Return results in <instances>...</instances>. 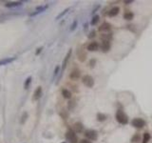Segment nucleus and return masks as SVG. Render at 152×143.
I'll list each match as a JSON object with an SVG mask.
<instances>
[{"mask_svg":"<svg viewBox=\"0 0 152 143\" xmlns=\"http://www.w3.org/2000/svg\"><path fill=\"white\" fill-rule=\"evenodd\" d=\"M115 117H116V120L123 125H125L128 123V117L127 115L122 111V110H118L116 112V114H115Z\"/></svg>","mask_w":152,"mask_h":143,"instance_id":"nucleus-1","label":"nucleus"},{"mask_svg":"<svg viewBox=\"0 0 152 143\" xmlns=\"http://www.w3.org/2000/svg\"><path fill=\"white\" fill-rule=\"evenodd\" d=\"M82 82L85 86H87L89 88H92L94 86V79L92 76L89 75H86L82 77Z\"/></svg>","mask_w":152,"mask_h":143,"instance_id":"nucleus-2","label":"nucleus"},{"mask_svg":"<svg viewBox=\"0 0 152 143\" xmlns=\"http://www.w3.org/2000/svg\"><path fill=\"white\" fill-rule=\"evenodd\" d=\"M66 138H67V140L69 143L78 142V138H77L76 134L73 131H71V130H69V131L67 132V134H66Z\"/></svg>","mask_w":152,"mask_h":143,"instance_id":"nucleus-3","label":"nucleus"},{"mask_svg":"<svg viewBox=\"0 0 152 143\" xmlns=\"http://www.w3.org/2000/svg\"><path fill=\"white\" fill-rule=\"evenodd\" d=\"M131 124H132L133 127L138 128V129H142V128H144L145 126V121L143 118L136 117V118H133L131 120Z\"/></svg>","mask_w":152,"mask_h":143,"instance_id":"nucleus-4","label":"nucleus"},{"mask_svg":"<svg viewBox=\"0 0 152 143\" xmlns=\"http://www.w3.org/2000/svg\"><path fill=\"white\" fill-rule=\"evenodd\" d=\"M84 135H85V136H86L88 139L92 140V141H95V140L98 138V134H97V132L94 131V130H87Z\"/></svg>","mask_w":152,"mask_h":143,"instance_id":"nucleus-5","label":"nucleus"},{"mask_svg":"<svg viewBox=\"0 0 152 143\" xmlns=\"http://www.w3.org/2000/svg\"><path fill=\"white\" fill-rule=\"evenodd\" d=\"M77 58L80 62H85L87 59V53L83 48L77 49Z\"/></svg>","mask_w":152,"mask_h":143,"instance_id":"nucleus-6","label":"nucleus"},{"mask_svg":"<svg viewBox=\"0 0 152 143\" xmlns=\"http://www.w3.org/2000/svg\"><path fill=\"white\" fill-rule=\"evenodd\" d=\"M71 53H72V50H71V49H69V52L67 53V54H66V56H65L64 60H63V64H62V71H64V70L66 69V67H67V65H68V62H69V58H70V56H71Z\"/></svg>","mask_w":152,"mask_h":143,"instance_id":"nucleus-7","label":"nucleus"},{"mask_svg":"<svg viewBox=\"0 0 152 143\" xmlns=\"http://www.w3.org/2000/svg\"><path fill=\"white\" fill-rule=\"evenodd\" d=\"M99 48H100V45H99V43L98 42H95V41H93V42H90L89 45H88V51H90V52H96V51H98L99 50Z\"/></svg>","mask_w":152,"mask_h":143,"instance_id":"nucleus-8","label":"nucleus"},{"mask_svg":"<svg viewBox=\"0 0 152 143\" xmlns=\"http://www.w3.org/2000/svg\"><path fill=\"white\" fill-rule=\"evenodd\" d=\"M48 8V5H44V6H39V7H37L36 9H35V12L34 13H32V14H30V16H35L37 15H39V14H41V13H43V12H45L46 10Z\"/></svg>","mask_w":152,"mask_h":143,"instance_id":"nucleus-9","label":"nucleus"},{"mask_svg":"<svg viewBox=\"0 0 152 143\" xmlns=\"http://www.w3.org/2000/svg\"><path fill=\"white\" fill-rule=\"evenodd\" d=\"M120 12V8L119 7H113L112 9H110L108 12H107V15L109 17H114L116 16Z\"/></svg>","mask_w":152,"mask_h":143,"instance_id":"nucleus-10","label":"nucleus"},{"mask_svg":"<svg viewBox=\"0 0 152 143\" xmlns=\"http://www.w3.org/2000/svg\"><path fill=\"white\" fill-rule=\"evenodd\" d=\"M111 30V24L107 23V22H104L100 27H99V31L100 32H108Z\"/></svg>","mask_w":152,"mask_h":143,"instance_id":"nucleus-11","label":"nucleus"},{"mask_svg":"<svg viewBox=\"0 0 152 143\" xmlns=\"http://www.w3.org/2000/svg\"><path fill=\"white\" fill-rule=\"evenodd\" d=\"M42 95V87L39 86L36 88V90L33 93V100H38Z\"/></svg>","mask_w":152,"mask_h":143,"instance_id":"nucleus-12","label":"nucleus"},{"mask_svg":"<svg viewBox=\"0 0 152 143\" xmlns=\"http://www.w3.org/2000/svg\"><path fill=\"white\" fill-rule=\"evenodd\" d=\"M16 57H7V58H4L2 60H0V66H5V65H8V64L14 62Z\"/></svg>","mask_w":152,"mask_h":143,"instance_id":"nucleus-13","label":"nucleus"},{"mask_svg":"<svg viewBox=\"0 0 152 143\" xmlns=\"http://www.w3.org/2000/svg\"><path fill=\"white\" fill-rule=\"evenodd\" d=\"M81 76V74H80V71L79 70H73L70 74H69V78L70 79H78L79 77Z\"/></svg>","mask_w":152,"mask_h":143,"instance_id":"nucleus-14","label":"nucleus"},{"mask_svg":"<svg viewBox=\"0 0 152 143\" xmlns=\"http://www.w3.org/2000/svg\"><path fill=\"white\" fill-rule=\"evenodd\" d=\"M100 47H101L102 51H103L104 53L108 52V51H109V49H110V41H103Z\"/></svg>","mask_w":152,"mask_h":143,"instance_id":"nucleus-15","label":"nucleus"},{"mask_svg":"<svg viewBox=\"0 0 152 143\" xmlns=\"http://www.w3.org/2000/svg\"><path fill=\"white\" fill-rule=\"evenodd\" d=\"M22 4H23L22 1H14V2H8V3H6L5 6L7 8H14V7H19Z\"/></svg>","mask_w":152,"mask_h":143,"instance_id":"nucleus-16","label":"nucleus"},{"mask_svg":"<svg viewBox=\"0 0 152 143\" xmlns=\"http://www.w3.org/2000/svg\"><path fill=\"white\" fill-rule=\"evenodd\" d=\"M73 127H74V130H75L76 133H82V132H83V130H84V126H83V124H82V123H80V122H76L75 124L73 125Z\"/></svg>","mask_w":152,"mask_h":143,"instance_id":"nucleus-17","label":"nucleus"},{"mask_svg":"<svg viewBox=\"0 0 152 143\" xmlns=\"http://www.w3.org/2000/svg\"><path fill=\"white\" fill-rule=\"evenodd\" d=\"M62 95H63L65 98H67V99H70V98H71V93H70V91H69V90H67V89L62 90Z\"/></svg>","mask_w":152,"mask_h":143,"instance_id":"nucleus-18","label":"nucleus"},{"mask_svg":"<svg viewBox=\"0 0 152 143\" xmlns=\"http://www.w3.org/2000/svg\"><path fill=\"white\" fill-rule=\"evenodd\" d=\"M96 118H97V120L98 121H101V122H103V121H105L106 118V115L105 113H97V115H96Z\"/></svg>","mask_w":152,"mask_h":143,"instance_id":"nucleus-19","label":"nucleus"},{"mask_svg":"<svg viewBox=\"0 0 152 143\" xmlns=\"http://www.w3.org/2000/svg\"><path fill=\"white\" fill-rule=\"evenodd\" d=\"M133 17H134V14L132 12H126L124 15V18L125 20H131V19H133Z\"/></svg>","mask_w":152,"mask_h":143,"instance_id":"nucleus-20","label":"nucleus"},{"mask_svg":"<svg viewBox=\"0 0 152 143\" xmlns=\"http://www.w3.org/2000/svg\"><path fill=\"white\" fill-rule=\"evenodd\" d=\"M99 20H100V16L98 15H93V17H92V19H91V21H90V25H92V26H95V25L99 22Z\"/></svg>","mask_w":152,"mask_h":143,"instance_id":"nucleus-21","label":"nucleus"},{"mask_svg":"<svg viewBox=\"0 0 152 143\" xmlns=\"http://www.w3.org/2000/svg\"><path fill=\"white\" fill-rule=\"evenodd\" d=\"M69 10H70V8H67V9H65V10H64L62 13H60L58 15L55 17V20H59V19H60V18H62V17H63L64 15H66Z\"/></svg>","mask_w":152,"mask_h":143,"instance_id":"nucleus-22","label":"nucleus"},{"mask_svg":"<svg viewBox=\"0 0 152 143\" xmlns=\"http://www.w3.org/2000/svg\"><path fill=\"white\" fill-rule=\"evenodd\" d=\"M150 138H151L150 134L145 133V134H144V136H143V143H148L149 140H150Z\"/></svg>","mask_w":152,"mask_h":143,"instance_id":"nucleus-23","label":"nucleus"},{"mask_svg":"<svg viewBox=\"0 0 152 143\" xmlns=\"http://www.w3.org/2000/svg\"><path fill=\"white\" fill-rule=\"evenodd\" d=\"M30 83H31V76H29L27 79H26V81H25V83H24V88L27 90L29 87H30Z\"/></svg>","mask_w":152,"mask_h":143,"instance_id":"nucleus-24","label":"nucleus"},{"mask_svg":"<svg viewBox=\"0 0 152 143\" xmlns=\"http://www.w3.org/2000/svg\"><path fill=\"white\" fill-rule=\"evenodd\" d=\"M140 140V135L139 134H135L132 137H131V142L132 143H136Z\"/></svg>","mask_w":152,"mask_h":143,"instance_id":"nucleus-25","label":"nucleus"},{"mask_svg":"<svg viewBox=\"0 0 152 143\" xmlns=\"http://www.w3.org/2000/svg\"><path fill=\"white\" fill-rule=\"evenodd\" d=\"M96 36V32L93 30V31H91L90 32V34L88 35V37L90 38V39H91V38H93V37H95Z\"/></svg>","mask_w":152,"mask_h":143,"instance_id":"nucleus-26","label":"nucleus"},{"mask_svg":"<svg viewBox=\"0 0 152 143\" xmlns=\"http://www.w3.org/2000/svg\"><path fill=\"white\" fill-rule=\"evenodd\" d=\"M76 27H77V21L74 20L73 23H72L71 26H70V31H74V30L76 29Z\"/></svg>","mask_w":152,"mask_h":143,"instance_id":"nucleus-27","label":"nucleus"},{"mask_svg":"<svg viewBox=\"0 0 152 143\" xmlns=\"http://www.w3.org/2000/svg\"><path fill=\"white\" fill-rule=\"evenodd\" d=\"M59 70H60V67H59V66H56V67H55V69H54V72H53V73H54V76H56V75H58Z\"/></svg>","mask_w":152,"mask_h":143,"instance_id":"nucleus-28","label":"nucleus"},{"mask_svg":"<svg viewBox=\"0 0 152 143\" xmlns=\"http://www.w3.org/2000/svg\"><path fill=\"white\" fill-rule=\"evenodd\" d=\"M27 117H28V113H24V116H22V119H21V123H24V122L26 121Z\"/></svg>","mask_w":152,"mask_h":143,"instance_id":"nucleus-29","label":"nucleus"},{"mask_svg":"<svg viewBox=\"0 0 152 143\" xmlns=\"http://www.w3.org/2000/svg\"><path fill=\"white\" fill-rule=\"evenodd\" d=\"M95 64H96V59H91L90 61V65L91 68H93L95 66Z\"/></svg>","mask_w":152,"mask_h":143,"instance_id":"nucleus-30","label":"nucleus"},{"mask_svg":"<svg viewBox=\"0 0 152 143\" xmlns=\"http://www.w3.org/2000/svg\"><path fill=\"white\" fill-rule=\"evenodd\" d=\"M42 50H43V47L38 48V49L36 50V52H35V54H36V55H38V54H39V53H40L42 52Z\"/></svg>","mask_w":152,"mask_h":143,"instance_id":"nucleus-31","label":"nucleus"},{"mask_svg":"<svg viewBox=\"0 0 152 143\" xmlns=\"http://www.w3.org/2000/svg\"><path fill=\"white\" fill-rule=\"evenodd\" d=\"M79 143H91V142L90 141H89L88 139H82Z\"/></svg>","mask_w":152,"mask_h":143,"instance_id":"nucleus-32","label":"nucleus"},{"mask_svg":"<svg viewBox=\"0 0 152 143\" xmlns=\"http://www.w3.org/2000/svg\"><path fill=\"white\" fill-rule=\"evenodd\" d=\"M133 1L132 0H125V1H124V3H125V4H131Z\"/></svg>","mask_w":152,"mask_h":143,"instance_id":"nucleus-33","label":"nucleus"},{"mask_svg":"<svg viewBox=\"0 0 152 143\" xmlns=\"http://www.w3.org/2000/svg\"><path fill=\"white\" fill-rule=\"evenodd\" d=\"M88 28H89V24H88V23H86V24L84 25V30H85V31H87V30H88Z\"/></svg>","mask_w":152,"mask_h":143,"instance_id":"nucleus-34","label":"nucleus"},{"mask_svg":"<svg viewBox=\"0 0 152 143\" xmlns=\"http://www.w3.org/2000/svg\"><path fill=\"white\" fill-rule=\"evenodd\" d=\"M97 9H99V6H96V7H95V9H94V10H93V11H92V15H93V14H95V13H96V10H97Z\"/></svg>","mask_w":152,"mask_h":143,"instance_id":"nucleus-35","label":"nucleus"},{"mask_svg":"<svg viewBox=\"0 0 152 143\" xmlns=\"http://www.w3.org/2000/svg\"><path fill=\"white\" fill-rule=\"evenodd\" d=\"M61 143H66V142H61Z\"/></svg>","mask_w":152,"mask_h":143,"instance_id":"nucleus-36","label":"nucleus"}]
</instances>
